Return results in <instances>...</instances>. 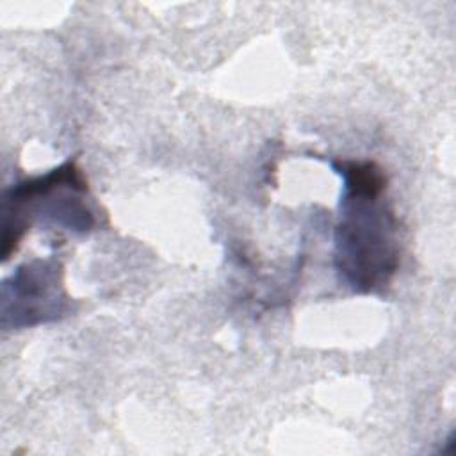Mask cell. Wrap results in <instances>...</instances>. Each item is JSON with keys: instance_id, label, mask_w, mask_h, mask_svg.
<instances>
[{"instance_id": "1", "label": "cell", "mask_w": 456, "mask_h": 456, "mask_svg": "<svg viewBox=\"0 0 456 456\" xmlns=\"http://www.w3.org/2000/svg\"><path fill=\"white\" fill-rule=\"evenodd\" d=\"M333 166L344 178L335 235L337 267L354 290L369 292L388 283L399 264L397 221L381 201L387 178L369 160H338Z\"/></svg>"}]
</instances>
